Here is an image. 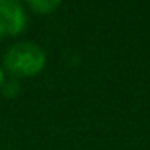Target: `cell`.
<instances>
[{
  "instance_id": "obj_3",
  "label": "cell",
  "mask_w": 150,
  "mask_h": 150,
  "mask_svg": "<svg viewBox=\"0 0 150 150\" xmlns=\"http://www.w3.org/2000/svg\"><path fill=\"white\" fill-rule=\"evenodd\" d=\"M25 2L37 14H51L61 4V0H25Z\"/></svg>"
},
{
  "instance_id": "obj_2",
  "label": "cell",
  "mask_w": 150,
  "mask_h": 150,
  "mask_svg": "<svg viewBox=\"0 0 150 150\" xmlns=\"http://www.w3.org/2000/svg\"><path fill=\"white\" fill-rule=\"evenodd\" d=\"M28 25V16L19 0L0 2V32L5 37L19 35Z\"/></svg>"
},
{
  "instance_id": "obj_1",
  "label": "cell",
  "mask_w": 150,
  "mask_h": 150,
  "mask_svg": "<svg viewBox=\"0 0 150 150\" xmlns=\"http://www.w3.org/2000/svg\"><path fill=\"white\" fill-rule=\"evenodd\" d=\"M45 52L35 42H16L4 54V70L14 79L33 77L40 74L45 67Z\"/></svg>"
},
{
  "instance_id": "obj_6",
  "label": "cell",
  "mask_w": 150,
  "mask_h": 150,
  "mask_svg": "<svg viewBox=\"0 0 150 150\" xmlns=\"http://www.w3.org/2000/svg\"><path fill=\"white\" fill-rule=\"evenodd\" d=\"M2 38H4V35H2V32H0V40H2Z\"/></svg>"
},
{
  "instance_id": "obj_5",
  "label": "cell",
  "mask_w": 150,
  "mask_h": 150,
  "mask_svg": "<svg viewBox=\"0 0 150 150\" xmlns=\"http://www.w3.org/2000/svg\"><path fill=\"white\" fill-rule=\"evenodd\" d=\"M5 70H4V67L0 65V89H2V86H4V82H5Z\"/></svg>"
},
{
  "instance_id": "obj_7",
  "label": "cell",
  "mask_w": 150,
  "mask_h": 150,
  "mask_svg": "<svg viewBox=\"0 0 150 150\" xmlns=\"http://www.w3.org/2000/svg\"><path fill=\"white\" fill-rule=\"evenodd\" d=\"M0 2H4V0H0Z\"/></svg>"
},
{
  "instance_id": "obj_4",
  "label": "cell",
  "mask_w": 150,
  "mask_h": 150,
  "mask_svg": "<svg viewBox=\"0 0 150 150\" xmlns=\"http://www.w3.org/2000/svg\"><path fill=\"white\" fill-rule=\"evenodd\" d=\"M19 91H21L19 80L14 79V77L5 79V82H4V86H2V89H0V93H2L5 98H16V96L19 94Z\"/></svg>"
}]
</instances>
